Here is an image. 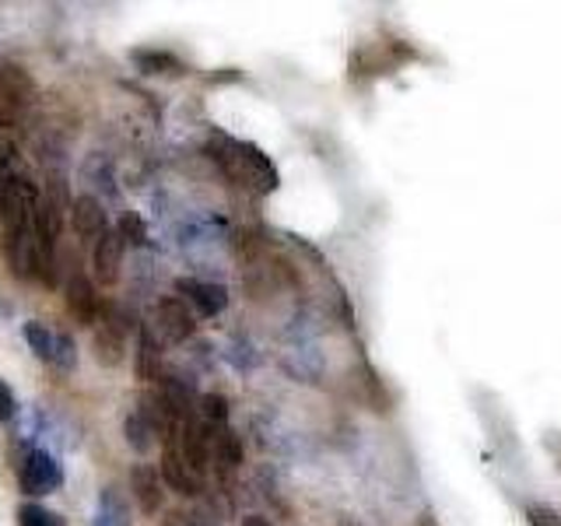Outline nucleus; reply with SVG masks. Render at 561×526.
Instances as JSON below:
<instances>
[{
  "label": "nucleus",
  "instance_id": "nucleus-1",
  "mask_svg": "<svg viewBox=\"0 0 561 526\" xmlns=\"http://www.w3.org/2000/svg\"><path fill=\"white\" fill-rule=\"evenodd\" d=\"M22 338L28 344V351L39 362H46L49 368H60V373H70L78 365V347L67 338L64 330H53L43 320H28L22 327Z\"/></svg>",
  "mask_w": 561,
  "mask_h": 526
},
{
  "label": "nucleus",
  "instance_id": "nucleus-2",
  "mask_svg": "<svg viewBox=\"0 0 561 526\" xmlns=\"http://www.w3.org/2000/svg\"><path fill=\"white\" fill-rule=\"evenodd\" d=\"M60 484H64V464L49 449L32 446L25 453V460L18 464V488H22L25 495L39 499V495L60 491Z\"/></svg>",
  "mask_w": 561,
  "mask_h": 526
},
{
  "label": "nucleus",
  "instance_id": "nucleus-3",
  "mask_svg": "<svg viewBox=\"0 0 561 526\" xmlns=\"http://www.w3.org/2000/svg\"><path fill=\"white\" fill-rule=\"evenodd\" d=\"M218 158L228 165V175L239 183H250L256 190H274V183H277L274 165L263 158V151H256L250 145H228V155H218Z\"/></svg>",
  "mask_w": 561,
  "mask_h": 526
},
{
  "label": "nucleus",
  "instance_id": "nucleus-4",
  "mask_svg": "<svg viewBox=\"0 0 561 526\" xmlns=\"http://www.w3.org/2000/svg\"><path fill=\"white\" fill-rule=\"evenodd\" d=\"M162 478L172 491H180V495H197L201 491V473L190 467V460L180 449V432L169 435V443L162 449Z\"/></svg>",
  "mask_w": 561,
  "mask_h": 526
},
{
  "label": "nucleus",
  "instance_id": "nucleus-5",
  "mask_svg": "<svg viewBox=\"0 0 561 526\" xmlns=\"http://www.w3.org/2000/svg\"><path fill=\"white\" fill-rule=\"evenodd\" d=\"M175 291L186 295V302L197 309V316L210 320V316L225 312L228 306V291L225 285H215V281H197V277H180L175 281Z\"/></svg>",
  "mask_w": 561,
  "mask_h": 526
},
{
  "label": "nucleus",
  "instance_id": "nucleus-6",
  "mask_svg": "<svg viewBox=\"0 0 561 526\" xmlns=\"http://www.w3.org/2000/svg\"><path fill=\"white\" fill-rule=\"evenodd\" d=\"M123 253H127V239L119 236V228H110V232H105V236L95 242L92 267H95V277L102 281V285H116V281H119Z\"/></svg>",
  "mask_w": 561,
  "mask_h": 526
},
{
  "label": "nucleus",
  "instance_id": "nucleus-7",
  "mask_svg": "<svg viewBox=\"0 0 561 526\" xmlns=\"http://www.w3.org/2000/svg\"><path fill=\"white\" fill-rule=\"evenodd\" d=\"M154 323H158V330H162V338L175 341V344L193 338V330H197L193 312L186 309L183 298H162V302L154 306Z\"/></svg>",
  "mask_w": 561,
  "mask_h": 526
},
{
  "label": "nucleus",
  "instance_id": "nucleus-8",
  "mask_svg": "<svg viewBox=\"0 0 561 526\" xmlns=\"http://www.w3.org/2000/svg\"><path fill=\"white\" fill-rule=\"evenodd\" d=\"M67 309L78 323H88V327L99 323V295L84 274H75L67 281Z\"/></svg>",
  "mask_w": 561,
  "mask_h": 526
},
{
  "label": "nucleus",
  "instance_id": "nucleus-9",
  "mask_svg": "<svg viewBox=\"0 0 561 526\" xmlns=\"http://www.w3.org/2000/svg\"><path fill=\"white\" fill-rule=\"evenodd\" d=\"M70 228L81 236V239H102L110 232V225H105V210L95 197H78L70 204Z\"/></svg>",
  "mask_w": 561,
  "mask_h": 526
},
{
  "label": "nucleus",
  "instance_id": "nucleus-10",
  "mask_svg": "<svg viewBox=\"0 0 561 526\" xmlns=\"http://www.w3.org/2000/svg\"><path fill=\"white\" fill-rule=\"evenodd\" d=\"M130 488H134V499L140 505V513H148L154 516L158 508H162V499H165V491H162V478L148 467V464H137L130 470Z\"/></svg>",
  "mask_w": 561,
  "mask_h": 526
},
{
  "label": "nucleus",
  "instance_id": "nucleus-11",
  "mask_svg": "<svg viewBox=\"0 0 561 526\" xmlns=\"http://www.w3.org/2000/svg\"><path fill=\"white\" fill-rule=\"evenodd\" d=\"M92 347H95V358L102 365H119V358H123V327L113 320V316H99Z\"/></svg>",
  "mask_w": 561,
  "mask_h": 526
},
{
  "label": "nucleus",
  "instance_id": "nucleus-12",
  "mask_svg": "<svg viewBox=\"0 0 561 526\" xmlns=\"http://www.w3.org/2000/svg\"><path fill=\"white\" fill-rule=\"evenodd\" d=\"M242 464V446L232 428H215V435H210V467H218V473L225 478V473L239 470Z\"/></svg>",
  "mask_w": 561,
  "mask_h": 526
},
{
  "label": "nucleus",
  "instance_id": "nucleus-13",
  "mask_svg": "<svg viewBox=\"0 0 561 526\" xmlns=\"http://www.w3.org/2000/svg\"><path fill=\"white\" fill-rule=\"evenodd\" d=\"M92 526H130V505L116 488H105L99 495V508Z\"/></svg>",
  "mask_w": 561,
  "mask_h": 526
},
{
  "label": "nucleus",
  "instance_id": "nucleus-14",
  "mask_svg": "<svg viewBox=\"0 0 561 526\" xmlns=\"http://www.w3.org/2000/svg\"><path fill=\"white\" fill-rule=\"evenodd\" d=\"M137 379L140 382L162 379V351H158V341L148 330H140V338H137Z\"/></svg>",
  "mask_w": 561,
  "mask_h": 526
},
{
  "label": "nucleus",
  "instance_id": "nucleus-15",
  "mask_svg": "<svg viewBox=\"0 0 561 526\" xmlns=\"http://www.w3.org/2000/svg\"><path fill=\"white\" fill-rule=\"evenodd\" d=\"M130 60L137 64V70H145V75H183V60H175L172 53L165 49H134Z\"/></svg>",
  "mask_w": 561,
  "mask_h": 526
},
{
  "label": "nucleus",
  "instance_id": "nucleus-16",
  "mask_svg": "<svg viewBox=\"0 0 561 526\" xmlns=\"http://www.w3.org/2000/svg\"><path fill=\"white\" fill-rule=\"evenodd\" d=\"M207 428H228V400L221 393H204L197 400V408H193Z\"/></svg>",
  "mask_w": 561,
  "mask_h": 526
},
{
  "label": "nucleus",
  "instance_id": "nucleus-17",
  "mask_svg": "<svg viewBox=\"0 0 561 526\" xmlns=\"http://www.w3.org/2000/svg\"><path fill=\"white\" fill-rule=\"evenodd\" d=\"M123 432H127V446L134 449V453H148L151 449V443H154V425L145 418V414H130L127 418V425H123Z\"/></svg>",
  "mask_w": 561,
  "mask_h": 526
},
{
  "label": "nucleus",
  "instance_id": "nucleus-18",
  "mask_svg": "<svg viewBox=\"0 0 561 526\" xmlns=\"http://www.w3.org/2000/svg\"><path fill=\"white\" fill-rule=\"evenodd\" d=\"M18 526H67V519L53 508L39 505V502H25L18 508Z\"/></svg>",
  "mask_w": 561,
  "mask_h": 526
},
{
  "label": "nucleus",
  "instance_id": "nucleus-19",
  "mask_svg": "<svg viewBox=\"0 0 561 526\" xmlns=\"http://www.w3.org/2000/svg\"><path fill=\"white\" fill-rule=\"evenodd\" d=\"M14 414H18V397L11 386L0 379V421H11Z\"/></svg>",
  "mask_w": 561,
  "mask_h": 526
},
{
  "label": "nucleus",
  "instance_id": "nucleus-20",
  "mask_svg": "<svg viewBox=\"0 0 561 526\" xmlns=\"http://www.w3.org/2000/svg\"><path fill=\"white\" fill-rule=\"evenodd\" d=\"M119 236L127 239V242H140V239H145V225H140L134 215L119 218Z\"/></svg>",
  "mask_w": 561,
  "mask_h": 526
},
{
  "label": "nucleus",
  "instance_id": "nucleus-21",
  "mask_svg": "<svg viewBox=\"0 0 561 526\" xmlns=\"http://www.w3.org/2000/svg\"><path fill=\"white\" fill-rule=\"evenodd\" d=\"M11 180H14V175H11V172L4 169V162H0V215H4V201H8Z\"/></svg>",
  "mask_w": 561,
  "mask_h": 526
},
{
  "label": "nucleus",
  "instance_id": "nucleus-22",
  "mask_svg": "<svg viewBox=\"0 0 561 526\" xmlns=\"http://www.w3.org/2000/svg\"><path fill=\"white\" fill-rule=\"evenodd\" d=\"M530 523H534V526H558L548 508H537V505L530 508Z\"/></svg>",
  "mask_w": 561,
  "mask_h": 526
},
{
  "label": "nucleus",
  "instance_id": "nucleus-23",
  "mask_svg": "<svg viewBox=\"0 0 561 526\" xmlns=\"http://www.w3.org/2000/svg\"><path fill=\"white\" fill-rule=\"evenodd\" d=\"M242 526H271V519H263V516L253 513V516H245V519H242Z\"/></svg>",
  "mask_w": 561,
  "mask_h": 526
}]
</instances>
